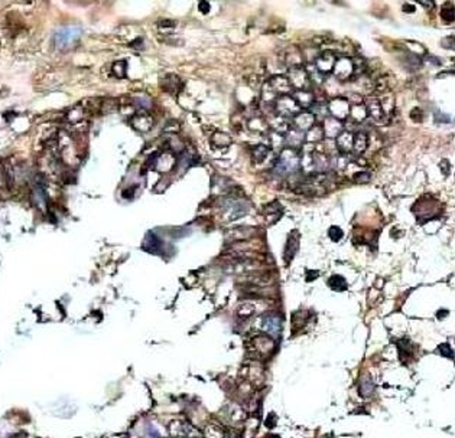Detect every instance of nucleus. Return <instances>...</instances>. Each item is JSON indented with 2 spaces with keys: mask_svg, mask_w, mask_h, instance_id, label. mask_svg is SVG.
<instances>
[{
  "mask_svg": "<svg viewBox=\"0 0 455 438\" xmlns=\"http://www.w3.org/2000/svg\"><path fill=\"white\" fill-rule=\"evenodd\" d=\"M301 170V155L298 150L293 149H283L279 155V157L275 163V173L278 176H286V175H295Z\"/></svg>",
  "mask_w": 455,
  "mask_h": 438,
  "instance_id": "nucleus-1",
  "label": "nucleus"
},
{
  "mask_svg": "<svg viewBox=\"0 0 455 438\" xmlns=\"http://www.w3.org/2000/svg\"><path fill=\"white\" fill-rule=\"evenodd\" d=\"M275 113L283 119H289L299 114L301 108L292 95H280L275 101Z\"/></svg>",
  "mask_w": 455,
  "mask_h": 438,
  "instance_id": "nucleus-2",
  "label": "nucleus"
},
{
  "mask_svg": "<svg viewBox=\"0 0 455 438\" xmlns=\"http://www.w3.org/2000/svg\"><path fill=\"white\" fill-rule=\"evenodd\" d=\"M223 214L226 217V220H234L240 218L242 215L247 214L248 208L245 199H237V198H226L223 200Z\"/></svg>",
  "mask_w": 455,
  "mask_h": 438,
  "instance_id": "nucleus-3",
  "label": "nucleus"
},
{
  "mask_svg": "<svg viewBox=\"0 0 455 438\" xmlns=\"http://www.w3.org/2000/svg\"><path fill=\"white\" fill-rule=\"evenodd\" d=\"M80 35H81V29L78 26H65L55 33L54 43H55L57 48L65 49V48H70L75 40L78 39Z\"/></svg>",
  "mask_w": 455,
  "mask_h": 438,
  "instance_id": "nucleus-4",
  "label": "nucleus"
},
{
  "mask_svg": "<svg viewBox=\"0 0 455 438\" xmlns=\"http://www.w3.org/2000/svg\"><path fill=\"white\" fill-rule=\"evenodd\" d=\"M289 84L292 88H296L298 91H307V88L310 87V75L308 71L304 69L302 66L298 68H290L288 72Z\"/></svg>",
  "mask_w": 455,
  "mask_h": 438,
  "instance_id": "nucleus-5",
  "label": "nucleus"
},
{
  "mask_svg": "<svg viewBox=\"0 0 455 438\" xmlns=\"http://www.w3.org/2000/svg\"><path fill=\"white\" fill-rule=\"evenodd\" d=\"M332 72L335 75V78L338 81H347L352 74H354V66H352V60L347 57H340L337 58Z\"/></svg>",
  "mask_w": 455,
  "mask_h": 438,
  "instance_id": "nucleus-6",
  "label": "nucleus"
},
{
  "mask_svg": "<svg viewBox=\"0 0 455 438\" xmlns=\"http://www.w3.org/2000/svg\"><path fill=\"white\" fill-rule=\"evenodd\" d=\"M350 102L349 98H344V97H337L331 100V102L328 104V111L331 113V117L337 120H344L349 117L350 114Z\"/></svg>",
  "mask_w": 455,
  "mask_h": 438,
  "instance_id": "nucleus-7",
  "label": "nucleus"
},
{
  "mask_svg": "<svg viewBox=\"0 0 455 438\" xmlns=\"http://www.w3.org/2000/svg\"><path fill=\"white\" fill-rule=\"evenodd\" d=\"M280 61L285 66L288 68H298L304 62V54L299 48L296 46H289L280 54Z\"/></svg>",
  "mask_w": 455,
  "mask_h": 438,
  "instance_id": "nucleus-8",
  "label": "nucleus"
},
{
  "mask_svg": "<svg viewBox=\"0 0 455 438\" xmlns=\"http://www.w3.org/2000/svg\"><path fill=\"white\" fill-rule=\"evenodd\" d=\"M337 61V57L332 51H324L322 54H319L315 60V68L321 75H328L332 72L334 63Z\"/></svg>",
  "mask_w": 455,
  "mask_h": 438,
  "instance_id": "nucleus-9",
  "label": "nucleus"
},
{
  "mask_svg": "<svg viewBox=\"0 0 455 438\" xmlns=\"http://www.w3.org/2000/svg\"><path fill=\"white\" fill-rule=\"evenodd\" d=\"M130 124L135 130L140 131V133H146L152 128L153 125V119L152 116H149L146 111H139V113H135L130 119Z\"/></svg>",
  "mask_w": 455,
  "mask_h": 438,
  "instance_id": "nucleus-10",
  "label": "nucleus"
},
{
  "mask_svg": "<svg viewBox=\"0 0 455 438\" xmlns=\"http://www.w3.org/2000/svg\"><path fill=\"white\" fill-rule=\"evenodd\" d=\"M272 88V91L280 97V95H289V93L292 91V87H290L289 80L283 75H276V77H272L268 82H266Z\"/></svg>",
  "mask_w": 455,
  "mask_h": 438,
  "instance_id": "nucleus-11",
  "label": "nucleus"
},
{
  "mask_svg": "<svg viewBox=\"0 0 455 438\" xmlns=\"http://www.w3.org/2000/svg\"><path fill=\"white\" fill-rule=\"evenodd\" d=\"M321 127H322V131H324V137L330 140L338 137L343 133V123L340 120L331 117V116H327L324 119V125H321Z\"/></svg>",
  "mask_w": 455,
  "mask_h": 438,
  "instance_id": "nucleus-12",
  "label": "nucleus"
},
{
  "mask_svg": "<svg viewBox=\"0 0 455 438\" xmlns=\"http://www.w3.org/2000/svg\"><path fill=\"white\" fill-rule=\"evenodd\" d=\"M299 232L296 229H293L288 235V241H286V245H285V252H283V258L285 262H290L292 258L295 257V254L298 252V248H299Z\"/></svg>",
  "mask_w": 455,
  "mask_h": 438,
  "instance_id": "nucleus-13",
  "label": "nucleus"
},
{
  "mask_svg": "<svg viewBox=\"0 0 455 438\" xmlns=\"http://www.w3.org/2000/svg\"><path fill=\"white\" fill-rule=\"evenodd\" d=\"M175 164H176V159L171 153H162L161 156L153 157V167L159 172H164V173L172 170L175 167Z\"/></svg>",
  "mask_w": 455,
  "mask_h": 438,
  "instance_id": "nucleus-14",
  "label": "nucleus"
},
{
  "mask_svg": "<svg viewBox=\"0 0 455 438\" xmlns=\"http://www.w3.org/2000/svg\"><path fill=\"white\" fill-rule=\"evenodd\" d=\"M366 111H367V116H370L373 120H376V121H382V120L385 119V113H383V108H382V105H380V102L377 100V97H374L372 95L367 102H366Z\"/></svg>",
  "mask_w": 455,
  "mask_h": 438,
  "instance_id": "nucleus-15",
  "label": "nucleus"
},
{
  "mask_svg": "<svg viewBox=\"0 0 455 438\" xmlns=\"http://www.w3.org/2000/svg\"><path fill=\"white\" fill-rule=\"evenodd\" d=\"M254 234V229L253 228H247V226H240V228H234V229H230L226 235L228 242H242L245 239L250 238L251 235Z\"/></svg>",
  "mask_w": 455,
  "mask_h": 438,
  "instance_id": "nucleus-16",
  "label": "nucleus"
},
{
  "mask_svg": "<svg viewBox=\"0 0 455 438\" xmlns=\"http://www.w3.org/2000/svg\"><path fill=\"white\" fill-rule=\"evenodd\" d=\"M161 87L165 90L168 94H178L179 90L182 88V82L176 75H166L164 80L161 81Z\"/></svg>",
  "mask_w": 455,
  "mask_h": 438,
  "instance_id": "nucleus-17",
  "label": "nucleus"
},
{
  "mask_svg": "<svg viewBox=\"0 0 455 438\" xmlns=\"http://www.w3.org/2000/svg\"><path fill=\"white\" fill-rule=\"evenodd\" d=\"M314 123H315V117L311 113H299L293 117V124H295L296 130H299V131L310 130L311 127L314 125Z\"/></svg>",
  "mask_w": 455,
  "mask_h": 438,
  "instance_id": "nucleus-18",
  "label": "nucleus"
},
{
  "mask_svg": "<svg viewBox=\"0 0 455 438\" xmlns=\"http://www.w3.org/2000/svg\"><path fill=\"white\" fill-rule=\"evenodd\" d=\"M286 144L289 146V149H293V150H298V149H301L302 146H304V141H305V136H304V133L302 131H299V130H296V128H290L289 131L286 133Z\"/></svg>",
  "mask_w": 455,
  "mask_h": 438,
  "instance_id": "nucleus-19",
  "label": "nucleus"
},
{
  "mask_svg": "<svg viewBox=\"0 0 455 438\" xmlns=\"http://www.w3.org/2000/svg\"><path fill=\"white\" fill-rule=\"evenodd\" d=\"M352 140L354 134L351 131H344L335 139V146L341 153H350L352 150Z\"/></svg>",
  "mask_w": 455,
  "mask_h": 438,
  "instance_id": "nucleus-20",
  "label": "nucleus"
},
{
  "mask_svg": "<svg viewBox=\"0 0 455 438\" xmlns=\"http://www.w3.org/2000/svg\"><path fill=\"white\" fill-rule=\"evenodd\" d=\"M263 326L265 329L272 333L273 336H276L278 333H280V327H282V320L278 314H268L263 319Z\"/></svg>",
  "mask_w": 455,
  "mask_h": 438,
  "instance_id": "nucleus-21",
  "label": "nucleus"
},
{
  "mask_svg": "<svg viewBox=\"0 0 455 438\" xmlns=\"http://www.w3.org/2000/svg\"><path fill=\"white\" fill-rule=\"evenodd\" d=\"M270 127L276 131V133H288L290 130V124L288 119H283L278 114H273V117L269 121Z\"/></svg>",
  "mask_w": 455,
  "mask_h": 438,
  "instance_id": "nucleus-22",
  "label": "nucleus"
},
{
  "mask_svg": "<svg viewBox=\"0 0 455 438\" xmlns=\"http://www.w3.org/2000/svg\"><path fill=\"white\" fill-rule=\"evenodd\" d=\"M292 97L298 102L299 108H308L314 104V94L310 91H296Z\"/></svg>",
  "mask_w": 455,
  "mask_h": 438,
  "instance_id": "nucleus-23",
  "label": "nucleus"
},
{
  "mask_svg": "<svg viewBox=\"0 0 455 438\" xmlns=\"http://www.w3.org/2000/svg\"><path fill=\"white\" fill-rule=\"evenodd\" d=\"M354 123H361L364 121L367 117V111H366V107L364 104H351L350 105V114H349Z\"/></svg>",
  "mask_w": 455,
  "mask_h": 438,
  "instance_id": "nucleus-24",
  "label": "nucleus"
},
{
  "mask_svg": "<svg viewBox=\"0 0 455 438\" xmlns=\"http://www.w3.org/2000/svg\"><path fill=\"white\" fill-rule=\"evenodd\" d=\"M366 147H367V136H366V133H363V131L355 133L354 134V140H352V150L357 155H363Z\"/></svg>",
  "mask_w": 455,
  "mask_h": 438,
  "instance_id": "nucleus-25",
  "label": "nucleus"
},
{
  "mask_svg": "<svg viewBox=\"0 0 455 438\" xmlns=\"http://www.w3.org/2000/svg\"><path fill=\"white\" fill-rule=\"evenodd\" d=\"M377 100L380 102V105H382V108H383V113H385V116L386 114H389V113H392L394 108V97L389 93V91H385V93H382V95L380 97H377Z\"/></svg>",
  "mask_w": 455,
  "mask_h": 438,
  "instance_id": "nucleus-26",
  "label": "nucleus"
},
{
  "mask_svg": "<svg viewBox=\"0 0 455 438\" xmlns=\"http://www.w3.org/2000/svg\"><path fill=\"white\" fill-rule=\"evenodd\" d=\"M305 140H307V143H318V141H321V140H324V131H322V127L321 125H312L310 130H308V133H307V136H305Z\"/></svg>",
  "mask_w": 455,
  "mask_h": 438,
  "instance_id": "nucleus-27",
  "label": "nucleus"
},
{
  "mask_svg": "<svg viewBox=\"0 0 455 438\" xmlns=\"http://www.w3.org/2000/svg\"><path fill=\"white\" fill-rule=\"evenodd\" d=\"M211 143L218 147V149H223V147H228L231 144V137L226 134V133H221V131H217L215 134H212L211 137Z\"/></svg>",
  "mask_w": 455,
  "mask_h": 438,
  "instance_id": "nucleus-28",
  "label": "nucleus"
},
{
  "mask_svg": "<svg viewBox=\"0 0 455 438\" xmlns=\"http://www.w3.org/2000/svg\"><path fill=\"white\" fill-rule=\"evenodd\" d=\"M269 147L268 146H265V144H259V146H256L254 149H253V159L256 163H262L263 160L268 157V155H269Z\"/></svg>",
  "mask_w": 455,
  "mask_h": 438,
  "instance_id": "nucleus-29",
  "label": "nucleus"
},
{
  "mask_svg": "<svg viewBox=\"0 0 455 438\" xmlns=\"http://www.w3.org/2000/svg\"><path fill=\"white\" fill-rule=\"evenodd\" d=\"M248 127L254 131H266L268 130V121L263 119V117H253V119L248 121Z\"/></svg>",
  "mask_w": 455,
  "mask_h": 438,
  "instance_id": "nucleus-30",
  "label": "nucleus"
},
{
  "mask_svg": "<svg viewBox=\"0 0 455 438\" xmlns=\"http://www.w3.org/2000/svg\"><path fill=\"white\" fill-rule=\"evenodd\" d=\"M328 285L331 287L332 290L343 291V290L347 288V281L344 280V277H341V276H332L331 279L328 280Z\"/></svg>",
  "mask_w": 455,
  "mask_h": 438,
  "instance_id": "nucleus-31",
  "label": "nucleus"
},
{
  "mask_svg": "<svg viewBox=\"0 0 455 438\" xmlns=\"http://www.w3.org/2000/svg\"><path fill=\"white\" fill-rule=\"evenodd\" d=\"M311 108H312V116L315 117V116H321L322 119H325L327 116V111H328V107L325 105V104H322V102H314L312 105H311Z\"/></svg>",
  "mask_w": 455,
  "mask_h": 438,
  "instance_id": "nucleus-32",
  "label": "nucleus"
},
{
  "mask_svg": "<svg viewBox=\"0 0 455 438\" xmlns=\"http://www.w3.org/2000/svg\"><path fill=\"white\" fill-rule=\"evenodd\" d=\"M113 72L116 77L119 78H123L126 75V61H119L113 65Z\"/></svg>",
  "mask_w": 455,
  "mask_h": 438,
  "instance_id": "nucleus-33",
  "label": "nucleus"
},
{
  "mask_svg": "<svg viewBox=\"0 0 455 438\" xmlns=\"http://www.w3.org/2000/svg\"><path fill=\"white\" fill-rule=\"evenodd\" d=\"M328 235H330V238H331L332 241L338 242L340 239L344 237V232L341 231V228H340V226H331V228H330V231H328Z\"/></svg>",
  "mask_w": 455,
  "mask_h": 438,
  "instance_id": "nucleus-34",
  "label": "nucleus"
},
{
  "mask_svg": "<svg viewBox=\"0 0 455 438\" xmlns=\"http://www.w3.org/2000/svg\"><path fill=\"white\" fill-rule=\"evenodd\" d=\"M441 18L445 20L447 23H453V22H454V12H453V7H451V9L444 7V9L441 10Z\"/></svg>",
  "mask_w": 455,
  "mask_h": 438,
  "instance_id": "nucleus-35",
  "label": "nucleus"
},
{
  "mask_svg": "<svg viewBox=\"0 0 455 438\" xmlns=\"http://www.w3.org/2000/svg\"><path fill=\"white\" fill-rule=\"evenodd\" d=\"M135 104L140 105L142 108H149L152 105V100L146 95H140V97H136L135 98Z\"/></svg>",
  "mask_w": 455,
  "mask_h": 438,
  "instance_id": "nucleus-36",
  "label": "nucleus"
},
{
  "mask_svg": "<svg viewBox=\"0 0 455 438\" xmlns=\"http://www.w3.org/2000/svg\"><path fill=\"white\" fill-rule=\"evenodd\" d=\"M369 180H370V173H367V172H361V173H357V175L354 176V182L358 183V185L367 183Z\"/></svg>",
  "mask_w": 455,
  "mask_h": 438,
  "instance_id": "nucleus-37",
  "label": "nucleus"
},
{
  "mask_svg": "<svg viewBox=\"0 0 455 438\" xmlns=\"http://www.w3.org/2000/svg\"><path fill=\"white\" fill-rule=\"evenodd\" d=\"M165 131L166 133H176V131H179V123L175 121V120H171L165 125Z\"/></svg>",
  "mask_w": 455,
  "mask_h": 438,
  "instance_id": "nucleus-38",
  "label": "nucleus"
},
{
  "mask_svg": "<svg viewBox=\"0 0 455 438\" xmlns=\"http://www.w3.org/2000/svg\"><path fill=\"white\" fill-rule=\"evenodd\" d=\"M411 119L416 123H422L423 121V111L420 108H414L412 113H411Z\"/></svg>",
  "mask_w": 455,
  "mask_h": 438,
  "instance_id": "nucleus-39",
  "label": "nucleus"
},
{
  "mask_svg": "<svg viewBox=\"0 0 455 438\" xmlns=\"http://www.w3.org/2000/svg\"><path fill=\"white\" fill-rule=\"evenodd\" d=\"M439 167H441V170H442V173L447 176V175H450V170H451V164H450V161L448 160H442V161H439Z\"/></svg>",
  "mask_w": 455,
  "mask_h": 438,
  "instance_id": "nucleus-40",
  "label": "nucleus"
},
{
  "mask_svg": "<svg viewBox=\"0 0 455 438\" xmlns=\"http://www.w3.org/2000/svg\"><path fill=\"white\" fill-rule=\"evenodd\" d=\"M442 46L447 48V49H453L454 48V36H448L442 40Z\"/></svg>",
  "mask_w": 455,
  "mask_h": 438,
  "instance_id": "nucleus-41",
  "label": "nucleus"
},
{
  "mask_svg": "<svg viewBox=\"0 0 455 438\" xmlns=\"http://www.w3.org/2000/svg\"><path fill=\"white\" fill-rule=\"evenodd\" d=\"M441 353L447 358H453V350L448 347V344H442L441 346Z\"/></svg>",
  "mask_w": 455,
  "mask_h": 438,
  "instance_id": "nucleus-42",
  "label": "nucleus"
},
{
  "mask_svg": "<svg viewBox=\"0 0 455 438\" xmlns=\"http://www.w3.org/2000/svg\"><path fill=\"white\" fill-rule=\"evenodd\" d=\"M198 9H200V12H201V13H204V15H206V13L210 12V3H207V1H201V3L198 4Z\"/></svg>",
  "mask_w": 455,
  "mask_h": 438,
  "instance_id": "nucleus-43",
  "label": "nucleus"
},
{
  "mask_svg": "<svg viewBox=\"0 0 455 438\" xmlns=\"http://www.w3.org/2000/svg\"><path fill=\"white\" fill-rule=\"evenodd\" d=\"M403 12H405V13H414L415 6L414 4H409V3H405V4H403Z\"/></svg>",
  "mask_w": 455,
  "mask_h": 438,
  "instance_id": "nucleus-44",
  "label": "nucleus"
},
{
  "mask_svg": "<svg viewBox=\"0 0 455 438\" xmlns=\"http://www.w3.org/2000/svg\"><path fill=\"white\" fill-rule=\"evenodd\" d=\"M159 26H161V28H174V26H175V22H172V20H164V22L159 23Z\"/></svg>",
  "mask_w": 455,
  "mask_h": 438,
  "instance_id": "nucleus-45",
  "label": "nucleus"
},
{
  "mask_svg": "<svg viewBox=\"0 0 455 438\" xmlns=\"http://www.w3.org/2000/svg\"><path fill=\"white\" fill-rule=\"evenodd\" d=\"M316 276H318V271H308V273H307V280H308V281L315 280L316 279Z\"/></svg>",
  "mask_w": 455,
  "mask_h": 438,
  "instance_id": "nucleus-46",
  "label": "nucleus"
}]
</instances>
